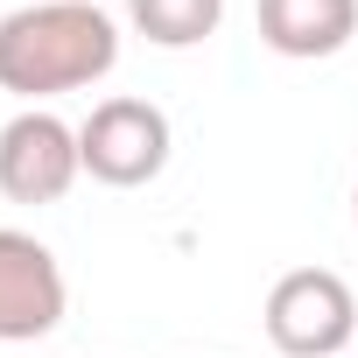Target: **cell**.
<instances>
[{
  "label": "cell",
  "mask_w": 358,
  "mask_h": 358,
  "mask_svg": "<svg viewBox=\"0 0 358 358\" xmlns=\"http://www.w3.org/2000/svg\"><path fill=\"white\" fill-rule=\"evenodd\" d=\"M127 22L155 50H197L204 36H218L225 0H127Z\"/></svg>",
  "instance_id": "7"
},
{
  "label": "cell",
  "mask_w": 358,
  "mask_h": 358,
  "mask_svg": "<svg viewBox=\"0 0 358 358\" xmlns=\"http://www.w3.org/2000/svg\"><path fill=\"white\" fill-rule=\"evenodd\" d=\"M78 155H85L92 183L141 190V183H155L169 169V113L148 106V99H106L78 127Z\"/></svg>",
  "instance_id": "3"
},
{
  "label": "cell",
  "mask_w": 358,
  "mask_h": 358,
  "mask_svg": "<svg viewBox=\"0 0 358 358\" xmlns=\"http://www.w3.org/2000/svg\"><path fill=\"white\" fill-rule=\"evenodd\" d=\"M71 288L57 253L36 232H8L0 225V344H36L64 323Z\"/></svg>",
  "instance_id": "5"
},
{
  "label": "cell",
  "mask_w": 358,
  "mask_h": 358,
  "mask_svg": "<svg viewBox=\"0 0 358 358\" xmlns=\"http://www.w3.org/2000/svg\"><path fill=\"white\" fill-rule=\"evenodd\" d=\"M120 64V29L99 0H36L0 15V92L15 99H57L85 92Z\"/></svg>",
  "instance_id": "1"
},
{
  "label": "cell",
  "mask_w": 358,
  "mask_h": 358,
  "mask_svg": "<svg viewBox=\"0 0 358 358\" xmlns=\"http://www.w3.org/2000/svg\"><path fill=\"white\" fill-rule=\"evenodd\" d=\"M358 36V0H260V43L274 57H337Z\"/></svg>",
  "instance_id": "6"
},
{
  "label": "cell",
  "mask_w": 358,
  "mask_h": 358,
  "mask_svg": "<svg viewBox=\"0 0 358 358\" xmlns=\"http://www.w3.org/2000/svg\"><path fill=\"white\" fill-rule=\"evenodd\" d=\"M358 337V302L344 274L330 267H295L267 288V344L281 358H337Z\"/></svg>",
  "instance_id": "2"
},
{
  "label": "cell",
  "mask_w": 358,
  "mask_h": 358,
  "mask_svg": "<svg viewBox=\"0 0 358 358\" xmlns=\"http://www.w3.org/2000/svg\"><path fill=\"white\" fill-rule=\"evenodd\" d=\"M78 176H85L78 127H64L57 113L29 106L0 127V197L8 204H57V197H71Z\"/></svg>",
  "instance_id": "4"
},
{
  "label": "cell",
  "mask_w": 358,
  "mask_h": 358,
  "mask_svg": "<svg viewBox=\"0 0 358 358\" xmlns=\"http://www.w3.org/2000/svg\"><path fill=\"white\" fill-rule=\"evenodd\" d=\"M351 211H358V197H351Z\"/></svg>",
  "instance_id": "8"
}]
</instances>
